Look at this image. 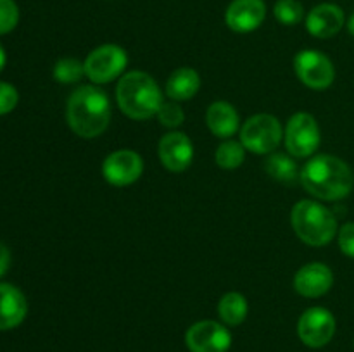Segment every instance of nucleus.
Wrapping results in <instances>:
<instances>
[{
	"label": "nucleus",
	"mask_w": 354,
	"mask_h": 352,
	"mask_svg": "<svg viewBox=\"0 0 354 352\" xmlns=\"http://www.w3.org/2000/svg\"><path fill=\"white\" fill-rule=\"evenodd\" d=\"M239 113L225 100L213 102L206 110V124L218 138H230L239 130Z\"/></svg>",
	"instance_id": "obj_17"
},
{
	"label": "nucleus",
	"mask_w": 354,
	"mask_h": 352,
	"mask_svg": "<svg viewBox=\"0 0 354 352\" xmlns=\"http://www.w3.org/2000/svg\"><path fill=\"white\" fill-rule=\"evenodd\" d=\"M201 88V76L192 68H180L171 72L166 81V95L171 100H189L197 95Z\"/></svg>",
	"instance_id": "obj_18"
},
{
	"label": "nucleus",
	"mask_w": 354,
	"mask_h": 352,
	"mask_svg": "<svg viewBox=\"0 0 354 352\" xmlns=\"http://www.w3.org/2000/svg\"><path fill=\"white\" fill-rule=\"evenodd\" d=\"M290 223L297 237L311 247H324L337 235L335 214L315 200H299L292 207Z\"/></svg>",
	"instance_id": "obj_4"
},
{
	"label": "nucleus",
	"mask_w": 354,
	"mask_h": 352,
	"mask_svg": "<svg viewBox=\"0 0 354 352\" xmlns=\"http://www.w3.org/2000/svg\"><path fill=\"white\" fill-rule=\"evenodd\" d=\"M159 159L173 173L185 171L194 159V145L183 131H169L159 140Z\"/></svg>",
	"instance_id": "obj_12"
},
{
	"label": "nucleus",
	"mask_w": 354,
	"mask_h": 352,
	"mask_svg": "<svg viewBox=\"0 0 354 352\" xmlns=\"http://www.w3.org/2000/svg\"><path fill=\"white\" fill-rule=\"evenodd\" d=\"M214 159H216V164L220 166V168L237 169L245 159V147L242 145V141L225 140L223 144H220V147L216 148Z\"/></svg>",
	"instance_id": "obj_21"
},
{
	"label": "nucleus",
	"mask_w": 354,
	"mask_h": 352,
	"mask_svg": "<svg viewBox=\"0 0 354 352\" xmlns=\"http://www.w3.org/2000/svg\"><path fill=\"white\" fill-rule=\"evenodd\" d=\"M116 100L121 113L137 121L156 116L162 106V93L156 79L144 71H130L121 76L116 86Z\"/></svg>",
	"instance_id": "obj_3"
},
{
	"label": "nucleus",
	"mask_w": 354,
	"mask_h": 352,
	"mask_svg": "<svg viewBox=\"0 0 354 352\" xmlns=\"http://www.w3.org/2000/svg\"><path fill=\"white\" fill-rule=\"evenodd\" d=\"M19 23V7L14 0H0V37L10 33Z\"/></svg>",
	"instance_id": "obj_24"
},
{
	"label": "nucleus",
	"mask_w": 354,
	"mask_h": 352,
	"mask_svg": "<svg viewBox=\"0 0 354 352\" xmlns=\"http://www.w3.org/2000/svg\"><path fill=\"white\" fill-rule=\"evenodd\" d=\"M334 285V273L324 262L304 264L294 276V289L299 295L317 299L325 295Z\"/></svg>",
	"instance_id": "obj_14"
},
{
	"label": "nucleus",
	"mask_w": 354,
	"mask_h": 352,
	"mask_svg": "<svg viewBox=\"0 0 354 352\" xmlns=\"http://www.w3.org/2000/svg\"><path fill=\"white\" fill-rule=\"evenodd\" d=\"M128 55L120 45L106 43L97 47L85 59V76L95 85L109 83L123 75Z\"/></svg>",
	"instance_id": "obj_6"
},
{
	"label": "nucleus",
	"mask_w": 354,
	"mask_h": 352,
	"mask_svg": "<svg viewBox=\"0 0 354 352\" xmlns=\"http://www.w3.org/2000/svg\"><path fill=\"white\" fill-rule=\"evenodd\" d=\"M248 311V300L239 292L225 293L218 302V314H220L221 321L228 326H237V324L244 323Z\"/></svg>",
	"instance_id": "obj_20"
},
{
	"label": "nucleus",
	"mask_w": 354,
	"mask_h": 352,
	"mask_svg": "<svg viewBox=\"0 0 354 352\" xmlns=\"http://www.w3.org/2000/svg\"><path fill=\"white\" fill-rule=\"evenodd\" d=\"M185 344L190 352H228L232 347V333L218 321H197L187 330Z\"/></svg>",
	"instance_id": "obj_10"
},
{
	"label": "nucleus",
	"mask_w": 354,
	"mask_h": 352,
	"mask_svg": "<svg viewBox=\"0 0 354 352\" xmlns=\"http://www.w3.org/2000/svg\"><path fill=\"white\" fill-rule=\"evenodd\" d=\"M266 17L263 0H232L225 12V23L235 33H251L258 30Z\"/></svg>",
	"instance_id": "obj_13"
},
{
	"label": "nucleus",
	"mask_w": 354,
	"mask_h": 352,
	"mask_svg": "<svg viewBox=\"0 0 354 352\" xmlns=\"http://www.w3.org/2000/svg\"><path fill=\"white\" fill-rule=\"evenodd\" d=\"M339 248L342 254L354 259V223H346L339 230Z\"/></svg>",
	"instance_id": "obj_27"
},
{
	"label": "nucleus",
	"mask_w": 354,
	"mask_h": 352,
	"mask_svg": "<svg viewBox=\"0 0 354 352\" xmlns=\"http://www.w3.org/2000/svg\"><path fill=\"white\" fill-rule=\"evenodd\" d=\"M294 69L301 81L313 90H325L334 83L335 69L330 59L320 50H301L294 59Z\"/></svg>",
	"instance_id": "obj_8"
},
{
	"label": "nucleus",
	"mask_w": 354,
	"mask_h": 352,
	"mask_svg": "<svg viewBox=\"0 0 354 352\" xmlns=\"http://www.w3.org/2000/svg\"><path fill=\"white\" fill-rule=\"evenodd\" d=\"M156 116H158L159 123L166 128H178L185 121V113L175 102H162Z\"/></svg>",
	"instance_id": "obj_25"
},
{
	"label": "nucleus",
	"mask_w": 354,
	"mask_h": 352,
	"mask_svg": "<svg viewBox=\"0 0 354 352\" xmlns=\"http://www.w3.org/2000/svg\"><path fill=\"white\" fill-rule=\"evenodd\" d=\"M283 137L280 121L272 114H256L241 128V141L252 154H272Z\"/></svg>",
	"instance_id": "obj_5"
},
{
	"label": "nucleus",
	"mask_w": 354,
	"mask_h": 352,
	"mask_svg": "<svg viewBox=\"0 0 354 352\" xmlns=\"http://www.w3.org/2000/svg\"><path fill=\"white\" fill-rule=\"evenodd\" d=\"M144 173V161L140 155L128 148L114 150L104 159L102 175L107 183L114 186H128L137 182Z\"/></svg>",
	"instance_id": "obj_11"
},
{
	"label": "nucleus",
	"mask_w": 354,
	"mask_h": 352,
	"mask_svg": "<svg viewBox=\"0 0 354 352\" xmlns=\"http://www.w3.org/2000/svg\"><path fill=\"white\" fill-rule=\"evenodd\" d=\"M301 183L310 195L320 200H342L354 186L353 169L335 155L318 154L301 169Z\"/></svg>",
	"instance_id": "obj_1"
},
{
	"label": "nucleus",
	"mask_w": 354,
	"mask_h": 352,
	"mask_svg": "<svg viewBox=\"0 0 354 352\" xmlns=\"http://www.w3.org/2000/svg\"><path fill=\"white\" fill-rule=\"evenodd\" d=\"M286 147L292 157H310L320 145V128L308 113H297L286 126Z\"/></svg>",
	"instance_id": "obj_7"
},
{
	"label": "nucleus",
	"mask_w": 354,
	"mask_h": 352,
	"mask_svg": "<svg viewBox=\"0 0 354 352\" xmlns=\"http://www.w3.org/2000/svg\"><path fill=\"white\" fill-rule=\"evenodd\" d=\"M28 314L26 297L10 283H0V331L19 326Z\"/></svg>",
	"instance_id": "obj_16"
},
{
	"label": "nucleus",
	"mask_w": 354,
	"mask_h": 352,
	"mask_svg": "<svg viewBox=\"0 0 354 352\" xmlns=\"http://www.w3.org/2000/svg\"><path fill=\"white\" fill-rule=\"evenodd\" d=\"M9 266H10V251L7 248V245L0 244V276L6 275Z\"/></svg>",
	"instance_id": "obj_28"
},
{
	"label": "nucleus",
	"mask_w": 354,
	"mask_h": 352,
	"mask_svg": "<svg viewBox=\"0 0 354 352\" xmlns=\"http://www.w3.org/2000/svg\"><path fill=\"white\" fill-rule=\"evenodd\" d=\"M19 102V93L10 83L0 81V116L9 114Z\"/></svg>",
	"instance_id": "obj_26"
},
{
	"label": "nucleus",
	"mask_w": 354,
	"mask_h": 352,
	"mask_svg": "<svg viewBox=\"0 0 354 352\" xmlns=\"http://www.w3.org/2000/svg\"><path fill=\"white\" fill-rule=\"evenodd\" d=\"M83 75H85V62L78 59L66 57L57 61V64L54 66V78L62 85L76 83Z\"/></svg>",
	"instance_id": "obj_23"
},
{
	"label": "nucleus",
	"mask_w": 354,
	"mask_h": 352,
	"mask_svg": "<svg viewBox=\"0 0 354 352\" xmlns=\"http://www.w3.org/2000/svg\"><path fill=\"white\" fill-rule=\"evenodd\" d=\"M265 169L273 179L283 183V185H294L297 179H301L297 162L287 154H280V152L270 154V157L265 162Z\"/></svg>",
	"instance_id": "obj_19"
},
{
	"label": "nucleus",
	"mask_w": 354,
	"mask_h": 352,
	"mask_svg": "<svg viewBox=\"0 0 354 352\" xmlns=\"http://www.w3.org/2000/svg\"><path fill=\"white\" fill-rule=\"evenodd\" d=\"M69 128L82 138H95L107 130L111 121V102L99 86H78L66 106Z\"/></svg>",
	"instance_id": "obj_2"
},
{
	"label": "nucleus",
	"mask_w": 354,
	"mask_h": 352,
	"mask_svg": "<svg viewBox=\"0 0 354 352\" xmlns=\"http://www.w3.org/2000/svg\"><path fill=\"white\" fill-rule=\"evenodd\" d=\"M277 21L286 26H296L303 21L304 7L299 0H277L273 7Z\"/></svg>",
	"instance_id": "obj_22"
},
{
	"label": "nucleus",
	"mask_w": 354,
	"mask_h": 352,
	"mask_svg": "<svg viewBox=\"0 0 354 352\" xmlns=\"http://www.w3.org/2000/svg\"><path fill=\"white\" fill-rule=\"evenodd\" d=\"M6 62H7V55H6V48H3V45L0 43V72H2V69L6 68Z\"/></svg>",
	"instance_id": "obj_29"
},
{
	"label": "nucleus",
	"mask_w": 354,
	"mask_h": 352,
	"mask_svg": "<svg viewBox=\"0 0 354 352\" xmlns=\"http://www.w3.org/2000/svg\"><path fill=\"white\" fill-rule=\"evenodd\" d=\"M344 23V10L335 3H320L313 7L306 16V30L310 31V35L322 40L335 37L342 30Z\"/></svg>",
	"instance_id": "obj_15"
},
{
	"label": "nucleus",
	"mask_w": 354,
	"mask_h": 352,
	"mask_svg": "<svg viewBox=\"0 0 354 352\" xmlns=\"http://www.w3.org/2000/svg\"><path fill=\"white\" fill-rule=\"evenodd\" d=\"M348 31L354 37V12L351 14V17L348 19Z\"/></svg>",
	"instance_id": "obj_30"
},
{
	"label": "nucleus",
	"mask_w": 354,
	"mask_h": 352,
	"mask_svg": "<svg viewBox=\"0 0 354 352\" xmlns=\"http://www.w3.org/2000/svg\"><path fill=\"white\" fill-rule=\"evenodd\" d=\"M335 328L337 323L334 314L325 307H310L297 321V335L311 349L325 347L334 338Z\"/></svg>",
	"instance_id": "obj_9"
}]
</instances>
